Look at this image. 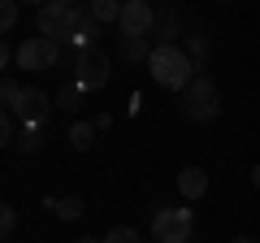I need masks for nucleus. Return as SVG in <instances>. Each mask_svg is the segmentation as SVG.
Segmentation results:
<instances>
[{
    "label": "nucleus",
    "mask_w": 260,
    "mask_h": 243,
    "mask_svg": "<svg viewBox=\"0 0 260 243\" xmlns=\"http://www.w3.org/2000/svg\"><path fill=\"white\" fill-rule=\"evenodd\" d=\"M148 70H152V83L165 87V92H186V87L195 83V61L186 56V48H178V44H156Z\"/></svg>",
    "instance_id": "nucleus-1"
},
{
    "label": "nucleus",
    "mask_w": 260,
    "mask_h": 243,
    "mask_svg": "<svg viewBox=\"0 0 260 243\" xmlns=\"http://www.w3.org/2000/svg\"><path fill=\"white\" fill-rule=\"evenodd\" d=\"M182 113L191 122H213L217 113H221V96H217L213 78H195V83L182 92Z\"/></svg>",
    "instance_id": "nucleus-2"
},
{
    "label": "nucleus",
    "mask_w": 260,
    "mask_h": 243,
    "mask_svg": "<svg viewBox=\"0 0 260 243\" xmlns=\"http://www.w3.org/2000/svg\"><path fill=\"white\" fill-rule=\"evenodd\" d=\"M191 230H195L191 208H156V217H152L156 243H191Z\"/></svg>",
    "instance_id": "nucleus-3"
},
{
    "label": "nucleus",
    "mask_w": 260,
    "mask_h": 243,
    "mask_svg": "<svg viewBox=\"0 0 260 243\" xmlns=\"http://www.w3.org/2000/svg\"><path fill=\"white\" fill-rule=\"evenodd\" d=\"M70 66H74V83L83 92H95V87L109 83V56L100 48H87V52H74L70 56Z\"/></svg>",
    "instance_id": "nucleus-4"
},
{
    "label": "nucleus",
    "mask_w": 260,
    "mask_h": 243,
    "mask_svg": "<svg viewBox=\"0 0 260 243\" xmlns=\"http://www.w3.org/2000/svg\"><path fill=\"white\" fill-rule=\"evenodd\" d=\"M61 56H65L61 44H52V39H44V35H30V39L18 44V56H13V61H18L22 70H52Z\"/></svg>",
    "instance_id": "nucleus-5"
},
{
    "label": "nucleus",
    "mask_w": 260,
    "mask_h": 243,
    "mask_svg": "<svg viewBox=\"0 0 260 243\" xmlns=\"http://www.w3.org/2000/svg\"><path fill=\"white\" fill-rule=\"evenodd\" d=\"M70 18H74V9L70 5H61V0H52V5H44L39 9V35L52 39V44H65V35H70Z\"/></svg>",
    "instance_id": "nucleus-6"
},
{
    "label": "nucleus",
    "mask_w": 260,
    "mask_h": 243,
    "mask_svg": "<svg viewBox=\"0 0 260 243\" xmlns=\"http://www.w3.org/2000/svg\"><path fill=\"white\" fill-rule=\"evenodd\" d=\"M13 113L22 117V131H44L52 104H48V96L39 92V87H30V92H22V100H18V109H13Z\"/></svg>",
    "instance_id": "nucleus-7"
},
{
    "label": "nucleus",
    "mask_w": 260,
    "mask_h": 243,
    "mask_svg": "<svg viewBox=\"0 0 260 243\" xmlns=\"http://www.w3.org/2000/svg\"><path fill=\"white\" fill-rule=\"evenodd\" d=\"M156 18L160 13L152 9L148 0H130L126 9H121V35H152V31H156Z\"/></svg>",
    "instance_id": "nucleus-8"
},
{
    "label": "nucleus",
    "mask_w": 260,
    "mask_h": 243,
    "mask_svg": "<svg viewBox=\"0 0 260 243\" xmlns=\"http://www.w3.org/2000/svg\"><path fill=\"white\" fill-rule=\"evenodd\" d=\"M178 191H182L186 200H200V196L208 191V174H204L200 165H186L182 174H178Z\"/></svg>",
    "instance_id": "nucleus-9"
},
{
    "label": "nucleus",
    "mask_w": 260,
    "mask_h": 243,
    "mask_svg": "<svg viewBox=\"0 0 260 243\" xmlns=\"http://www.w3.org/2000/svg\"><path fill=\"white\" fill-rule=\"evenodd\" d=\"M121 52L130 61H152V48H148V35H121Z\"/></svg>",
    "instance_id": "nucleus-10"
},
{
    "label": "nucleus",
    "mask_w": 260,
    "mask_h": 243,
    "mask_svg": "<svg viewBox=\"0 0 260 243\" xmlns=\"http://www.w3.org/2000/svg\"><path fill=\"white\" fill-rule=\"evenodd\" d=\"M87 9H91L95 22H121V9H126V5H117V0H91Z\"/></svg>",
    "instance_id": "nucleus-11"
},
{
    "label": "nucleus",
    "mask_w": 260,
    "mask_h": 243,
    "mask_svg": "<svg viewBox=\"0 0 260 243\" xmlns=\"http://www.w3.org/2000/svg\"><path fill=\"white\" fill-rule=\"evenodd\" d=\"M70 143H74L78 152H87L95 143V126L91 122H74V126H70Z\"/></svg>",
    "instance_id": "nucleus-12"
},
{
    "label": "nucleus",
    "mask_w": 260,
    "mask_h": 243,
    "mask_svg": "<svg viewBox=\"0 0 260 243\" xmlns=\"http://www.w3.org/2000/svg\"><path fill=\"white\" fill-rule=\"evenodd\" d=\"M56 213H61V222H74V217H83V200H78V196L56 200Z\"/></svg>",
    "instance_id": "nucleus-13"
},
{
    "label": "nucleus",
    "mask_w": 260,
    "mask_h": 243,
    "mask_svg": "<svg viewBox=\"0 0 260 243\" xmlns=\"http://www.w3.org/2000/svg\"><path fill=\"white\" fill-rule=\"evenodd\" d=\"M56 100H61V109H65V113H74V109H78V100H83V87H78V83H65Z\"/></svg>",
    "instance_id": "nucleus-14"
},
{
    "label": "nucleus",
    "mask_w": 260,
    "mask_h": 243,
    "mask_svg": "<svg viewBox=\"0 0 260 243\" xmlns=\"http://www.w3.org/2000/svg\"><path fill=\"white\" fill-rule=\"evenodd\" d=\"M178 31V13H160L156 18V31H152V35L160 39V44H169V35H174Z\"/></svg>",
    "instance_id": "nucleus-15"
},
{
    "label": "nucleus",
    "mask_w": 260,
    "mask_h": 243,
    "mask_svg": "<svg viewBox=\"0 0 260 243\" xmlns=\"http://www.w3.org/2000/svg\"><path fill=\"white\" fill-rule=\"evenodd\" d=\"M0 96H5V113H13V109H18V100H22V87L13 83V78H5V87H0Z\"/></svg>",
    "instance_id": "nucleus-16"
},
{
    "label": "nucleus",
    "mask_w": 260,
    "mask_h": 243,
    "mask_svg": "<svg viewBox=\"0 0 260 243\" xmlns=\"http://www.w3.org/2000/svg\"><path fill=\"white\" fill-rule=\"evenodd\" d=\"M100 243H139V234L130 230V226H113V230H109V234H104V239H100Z\"/></svg>",
    "instance_id": "nucleus-17"
},
{
    "label": "nucleus",
    "mask_w": 260,
    "mask_h": 243,
    "mask_svg": "<svg viewBox=\"0 0 260 243\" xmlns=\"http://www.w3.org/2000/svg\"><path fill=\"white\" fill-rule=\"evenodd\" d=\"M13 26H18V5H13V0H5V5H0V31L9 35Z\"/></svg>",
    "instance_id": "nucleus-18"
},
{
    "label": "nucleus",
    "mask_w": 260,
    "mask_h": 243,
    "mask_svg": "<svg viewBox=\"0 0 260 243\" xmlns=\"http://www.w3.org/2000/svg\"><path fill=\"white\" fill-rule=\"evenodd\" d=\"M204 52H208L204 35H186V56H191V61H204Z\"/></svg>",
    "instance_id": "nucleus-19"
},
{
    "label": "nucleus",
    "mask_w": 260,
    "mask_h": 243,
    "mask_svg": "<svg viewBox=\"0 0 260 243\" xmlns=\"http://www.w3.org/2000/svg\"><path fill=\"white\" fill-rule=\"evenodd\" d=\"M39 143H44V139H39V131H22L18 148H22V152H39Z\"/></svg>",
    "instance_id": "nucleus-20"
},
{
    "label": "nucleus",
    "mask_w": 260,
    "mask_h": 243,
    "mask_svg": "<svg viewBox=\"0 0 260 243\" xmlns=\"http://www.w3.org/2000/svg\"><path fill=\"white\" fill-rule=\"evenodd\" d=\"M13 226H18V213H13V208H0V230L13 234Z\"/></svg>",
    "instance_id": "nucleus-21"
},
{
    "label": "nucleus",
    "mask_w": 260,
    "mask_h": 243,
    "mask_svg": "<svg viewBox=\"0 0 260 243\" xmlns=\"http://www.w3.org/2000/svg\"><path fill=\"white\" fill-rule=\"evenodd\" d=\"M0 135H5V143H13V113H5V122H0Z\"/></svg>",
    "instance_id": "nucleus-22"
},
{
    "label": "nucleus",
    "mask_w": 260,
    "mask_h": 243,
    "mask_svg": "<svg viewBox=\"0 0 260 243\" xmlns=\"http://www.w3.org/2000/svg\"><path fill=\"white\" fill-rule=\"evenodd\" d=\"M251 187H256V191H260V165H256V169H251Z\"/></svg>",
    "instance_id": "nucleus-23"
},
{
    "label": "nucleus",
    "mask_w": 260,
    "mask_h": 243,
    "mask_svg": "<svg viewBox=\"0 0 260 243\" xmlns=\"http://www.w3.org/2000/svg\"><path fill=\"white\" fill-rule=\"evenodd\" d=\"M230 243H256V239H247V234H234V239Z\"/></svg>",
    "instance_id": "nucleus-24"
},
{
    "label": "nucleus",
    "mask_w": 260,
    "mask_h": 243,
    "mask_svg": "<svg viewBox=\"0 0 260 243\" xmlns=\"http://www.w3.org/2000/svg\"><path fill=\"white\" fill-rule=\"evenodd\" d=\"M78 243H95V239H78Z\"/></svg>",
    "instance_id": "nucleus-25"
}]
</instances>
